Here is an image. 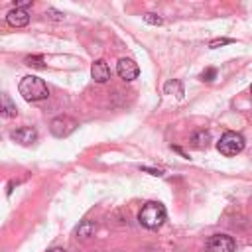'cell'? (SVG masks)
<instances>
[{"instance_id":"7","label":"cell","mask_w":252,"mask_h":252,"mask_svg":"<svg viewBox=\"0 0 252 252\" xmlns=\"http://www.w3.org/2000/svg\"><path fill=\"white\" fill-rule=\"evenodd\" d=\"M10 136H12V140H16V142L22 144V146H30V144H34V142L38 140V132H36V128H32V126H24V128H18V130H14Z\"/></svg>"},{"instance_id":"9","label":"cell","mask_w":252,"mask_h":252,"mask_svg":"<svg viewBox=\"0 0 252 252\" xmlns=\"http://www.w3.org/2000/svg\"><path fill=\"white\" fill-rule=\"evenodd\" d=\"M6 22H8L10 26H14V28H24V26L30 24V14H28L26 8H14V10L8 12Z\"/></svg>"},{"instance_id":"11","label":"cell","mask_w":252,"mask_h":252,"mask_svg":"<svg viewBox=\"0 0 252 252\" xmlns=\"http://www.w3.org/2000/svg\"><path fill=\"white\" fill-rule=\"evenodd\" d=\"M191 142H193V146H195V148L203 150V148H207V146L211 144V134H209L207 130H199V132H195V134H193Z\"/></svg>"},{"instance_id":"18","label":"cell","mask_w":252,"mask_h":252,"mask_svg":"<svg viewBox=\"0 0 252 252\" xmlns=\"http://www.w3.org/2000/svg\"><path fill=\"white\" fill-rule=\"evenodd\" d=\"M48 16L51 18V20H63L65 16H63V12H57V10H53V8H50L48 10Z\"/></svg>"},{"instance_id":"20","label":"cell","mask_w":252,"mask_h":252,"mask_svg":"<svg viewBox=\"0 0 252 252\" xmlns=\"http://www.w3.org/2000/svg\"><path fill=\"white\" fill-rule=\"evenodd\" d=\"M172 150H176V152H177V154H181V156H183V158H187V154H185V152H183V150H181V148H177V146H172Z\"/></svg>"},{"instance_id":"13","label":"cell","mask_w":252,"mask_h":252,"mask_svg":"<svg viewBox=\"0 0 252 252\" xmlns=\"http://www.w3.org/2000/svg\"><path fill=\"white\" fill-rule=\"evenodd\" d=\"M0 110H2V116H6V118H12V116H16V114H18L16 104L12 102V99H10L6 93L2 95V108H0Z\"/></svg>"},{"instance_id":"3","label":"cell","mask_w":252,"mask_h":252,"mask_svg":"<svg viewBox=\"0 0 252 252\" xmlns=\"http://www.w3.org/2000/svg\"><path fill=\"white\" fill-rule=\"evenodd\" d=\"M217 150L223 156H236L244 150V136L238 132H225L217 142Z\"/></svg>"},{"instance_id":"22","label":"cell","mask_w":252,"mask_h":252,"mask_svg":"<svg viewBox=\"0 0 252 252\" xmlns=\"http://www.w3.org/2000/svg\"><path fill=\"white\" fill-rule=\"evenodd\" d=\"M250 93H252V87H250Z\"/></svg>"},{"instance_id":"2","label":"cell","mask_w":252,"mask_h":252,"mask_svg":"<svg viewBox=\"0 0 252 252\" xmlns=\"http://www.w3.org/2000/svg\"><path fill=\"white\" fill-rule=\"evenodd\" d=\"M18 91H20V95H22L28 102L44 101V99L50 97L48 85L44 83V79H40V77H36V75H26V77L20 81Z\"/></svg>"},{"instance_id":"8","label":"cell","mask_w":252,"mask_h":252,"mask_svg":"<svg viewBox=\"0 0 252 252\" xmlns=\"http://www.w3.org/2000/svg\"><path fill=\"white\" fill-rule=\"evenodd\" d=\"M91 77L95 79V83H106L110 79V67L106 65L104 59H97L91 65Z\"/></svg>"},{"instance_id":"17","label":"cell","mask_w":252,"mask_h":252,"mask_svg":"<svg viewBox=\"0 0 252 252\" xmlns=\"http://www.w3.org/2000/svg\"><path fill=\"white\" fill-rule=\"evenodd\" d=\"M215 77H217V69L215 67H209V69H205L201 73V81H207V83H211Z\"/></svg>"},{"instance_id":"1","label":"cell","mask_w":252,"mask_h":252,"mask_svg":"<svg viewBox=\"0 0 252 252\" xmlns=\"http://www.w3.org/2000/svg\"><path fill=\"white\" fill-rule=\"evenodd\" d=\"M166 217H168V211L160 201H148L138 213V223L142 227L154 230V228H160L166 223Z\"/></svg>"},{"instance_id":"4","label":"cell","mask_w":252,"mask_h":252,"mask_svg":"<svg viewBox=\"0 0 252 252\" xmlns=\"http://www.w3.org/2000/svg\"><path fill=\"white\" fill-rule=\"evenodd\" d=\"M77 120L75 118H71V116H57V118H53L51 122H50V130H51V134L55 136V138H67L69 134H73L75 130H77Z\"/></svg>"},{"instance_id":"6","label":"cell","mask_w":252,"mask_h":252,"mask_svg":"<svg viewBox=\"0 0 252 252\" xmlns=\"http://www.w3.org/2000/svg\"><path fill=\"white\" fill-rule=\"evenodd\" d=\"M116 73H118L120 79H124V81H134V79H138V75H140V67L136 65V61L122 57V59L118 61V65H116Z\"/></svg>"},{"instance_id":"16","label":"cell","mask_w":252,"mask_h":252,"mask_svg":"<svg viewBox=\"0 0 252 252\" xmlns=\"http://www.w3.org/2000/svg\"><path fill=\"white\" fill-rule=\"evenodd\" d=\"M228 44H234V40H230V38H219V40H213V42L209 44V48H211V50H217V48L228 46Z\"/></svg>"},{"instance_id":"14","label":"cell","mask_w":252,"mask_h":252,"mask_svg":"<svg viewBox=\"0 0 252 252\" xmlns=\"http://www.w3.org/2000/svg\"><path fill=\"white\" fill-rule=\"evenodd\" d=\"M26 65H30V67H38V69H46L42 55H30V57H26Z\"/></svg>"},{"instance_id":"15","label":"cell","mask_w":252,"mask_h":252,"mask_svg":"<svg viewBox=\"0 0 252 252\" xmlns=\"http://www.w3.org/2000/svg\"><path fill=\"white\" fill-rule=\"evenodd\" d=\"M142 18H144V22H146V24H150V26H162V22H164V20H162L158 14H152V12L144 14Z\"/></svg>"},{"instance_id":"19","label":"cell","mask_w":252,"mask_h":252,"mask_svg":"<svg viewBox=\"0 0 252 252\" xmlns=\"http://www.w3.org/2000/svg\"><path fill=\"white\" fill-rule=\"evenodd\" d=\"M140 170H142V172H148L150 176H156V177H162V176H164V170H154V168H146V166L140 168Z\"/></svg>"},{"instance_id":"12","label":"cell","mask_w":252,"mask_h":252,"mask_svg":"<svg viewBox=\"0 0 252 252\" xmlns=\"http://www.w3.org/2000/svg\"><path fill=\"white\" fill-rule=\"evenodd\" d=\"M95 230H97V223L95 221H83L77 227V236L79 238H89V236L95 234Z\"/></svg>"},{"instance_id":"21","label":"cell","mask_w":252,"mask_h":252,"mask_svg":"<svg viewBox=\"0 0 252 252\" xmlns=\"http://www.w3.org/2000/svg\"><path fill=\"white\" fill-rule=\"evenodd\" d=\"M48 252H65L63 248H51V250H48Z\"/></svg>"},{"instance_id":"10","label":"cell","mask_w":252,"mask_h":252,"mask_svg":"<svg viewBox=\"0 0 252 252\" xmlns=\"http://www.w3.org/2000/svg\"><path fill=\"white\" fill-rule=\"evenodd\" d=\"M164 93H166V95H176L177 99H183V95H185L183 85H181V81H177V79L168 81L166 87H164Z\"/></svg>"},{"instance_id":"5","label":"cell","mask_w":252,"mask_h":252,"mask_svg":"<svg viewBox=\"0 0 252 252\" xmlns=\"http://www.w3.org/2000/svg\"><path fill=\"white\" fill-rule=\"evenodd\" d=\"M234 248H236L234 238L228 234H213L207 242L209 252H234Z\"/></svg>"}]
</instances>
